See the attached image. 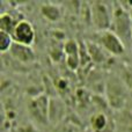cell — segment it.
Here are the masks:
<instances>
[{
    "label": "cell",
    "instance_id": "1",
    "mask_svg": "<svg viewBox=\"0 0 132 132\" xmlns=\"http://www.w3.org/2000/svg\"><path fill=\"white\" fill-rule=\"evenodd\" d=\"M105 96L109 105L115 110H121L126 103V85L121 78L112 75L105 82Z\"/></svg>",
    "mask_w": 132,
    "mask_h": 132
},
{
    "label": "cell",
    "instance_id": "2",
    "mask_svg": "<svg viewBox=\"0 0 132 132\" xmlns=\"http://www.w3.org/2000/svg\"><path fill=\"white\" fill-rule=\"evenodd\" d=\"M112 9V31L124 42V39H131L132 35V20L129 12L122 6L121 2L114 4ZM110 28V29H111Z\"/></svg>",
    "mask_w": 132,
    "mask_h": 132
},
{
    "label": "cell",
    "instance_id": "3",
    "mask_svg": "<svg viewBox=\"0 0 132 132\" xmlns=\"http://www.w3.org/2000/svg\"><path fill=\"white\" fill-rule=\"evenodd\" d=\"M95 43H97L105 52L112 56H121L125 51L124 42L112 30L97 31Z\"/></svg>",
    "mask_w": 132,
    "mask_h": 132
},
{
    "label": "cell",
    "instance_id": "4",
    "mask_svg": "<svg viewBox=\"0 0 132 132\" xmlns=\"http://www.w3.org/2000/svg\"><path fill=\"white\" fill-rule=\"evenodd\" d=\"M92 24L97 29V31L110 30L112 22V11L110 12L109 7L104 2H92Z\"/></svg>",
    "mask_w": 132,
    "mask_h": 132
},
{
    "label": "cell",
    "instance_id": "5",
    "mask_svg": "<svg viewBox=\"0 0 132 132\" xmlns=\"http://www.w3.org/2000/svg\"><path fill=\"white\" fill-rule=\"evenodd\" d=\"M49 105L50 100L45 95H36L31 97L28 104V110L31 117L41 124H46L49 122Z\"/></svg>",
    "mask_w": 132,
    "mask_h": 132
},
{
    "label": "cell",
    "instance_id": "6",
    "mask_svg": "<svg viewBox=\"0 0 132 132\" xmlns=\"http://www.w3.org/2000/svg\"><path fill=\"white\" fill-rule=\"evenodd\" d=\"M14 42L22 45L31 46L32 43L35 42L36 32L32 27V24L27 20H20L12 34Z\"/></svg>",
    "mask_w": 132,
    "mask_h": 132
},
{
    "label": "cell",
    "instance_id": "7",
    "mask_svg": "<svg viewBox=\"0 0 132 132\" xmlns=\"http://www.w3.org/2000/svg\"><path fill=\"white\" fill-rule=\"evenodd\" d=\"M63 52L65 56L66 65L70 70L77 71L81 66L80 58V44L74 39H67L64 43Z\"/></svg>",
    "mask_w": 132,
    "mask_h": 132
},
{
    "label": "cell",
    "instance_id": "8",
    "mask_svg": "<svg viewBox=\"0 0 132 132\" xmlns=\"http://www.w3.org/2000/svg\"><path fill=\"white\" fill-rule=\"evenodd\" d=\"M12 57L16 60V62L21 63L23 65H30L34 64L36 62V53H35L34 49L31 46L28 45H22V44H19L14 42L13 46L9 50Z\"/></svg>",
    "mask_w": 132,
    "mask_h": 132
},
{
    "label": "cell",
    "instance_id": "9",
    "mask_svg": "<svg viewBox=\"0 0 132 132\" xmlns=\"http://www.w3.org/2000/svg\"><path fill=\"white\" fill-rule=\"evenodd\" d=\"M90 125L94 132H114L109 118L103 112H96L92 116Z\"/></svg>",
    "mask_w": 132,
    "mask_h": 132
},
{
    "label": "cell",
    "instance_id": "10",
    "mask_svg": "<svg viewBox=\"0 0 132 132\" xmlns=\"http://www.w3.org/2000/svg\"><path fill=\"white\" fill-rule=\"evenodd\" d=\"M41 14L50 22H58L63 16V12L58 5L52 2H45L41 6Z\"/></svg>",
    "mask_w": 132,
    "mask_h": 132
},
{
    "label": "cell",
    "instance_id": "11",
    "mask_svg": "<svg viewBox=\"0 0 132 132\" xmlns=\"http://www.w3.org/2000/svg\"><path fill=\"white\" fill-rule=\"evenodd\" d=\"M85 43H86L89 57L93 63L101 64V63H104L107 60V53L97 43H95V42H85Z\"/></svg>",
    "mask_w": 132,
    "mask_h": 132
},
{
    "label": "cell",
    "instance_id": "12",
    "mask_svg": "<svg viewBox=\"0 0 132 132\" xmlns=\"http://www.w3.org/2000/svg\"><path fill=\"white\" fill-rule=\"evenodd\" d=\"M18 22L19 21H16L14 16L11 15L9 13H1V15H0V31L12 35Z\"/></svg>",
    "mask_w": 132,
    "mask_h": 132
},
{
    "label": "cell",
    "instance_id": "13",
    "mask_svg": "<svg viewBox=\"0 0 132 132\" xmlns=\"http://www.w3.org/2000/svg\"><path fill=\"white\" fill-rule=\"evenodd\" d=\"M14 44V39L12 35L7 34V32L0 31V51L1 53H6L7 51L11 50V48Z\"/></svg>",
    "mask_w": 132,
    "mask_h": 132
},
{
    "label": "cell",
    "instance_id": "14",
    "mask_svg": "<svg viewBox=\"0 0 132 132\" xmlns=\"http://www.w3.org/2000/svg\"><path fill=\"white\" fill-rule=\"evenodd\" d=\"M20 132H36V130L31 125H24L20 129Z\"/></svg>",
    "mask_w": 132,
    "mask_h": 132
},
{
    "label": "cell",
    "instance_id": "15",
    "mask_svg": "<svg viewBox=\"0 0 132 132\" xmlns=\"http://www.w3.org/2000/svg\"><path fill=\"white\" fill-rule=\"evenodd\" d=\"M129 5H130V7L128 8V12H129V15H130V18L132 20V2H129Z\"/></svg>",
    "mask_w": 132,
    "mask_h": 132
},
{
    "label": "cell",
    "instance_id": "16",
    "mask_svg": "<svg viewBox=\"0 0 132 132\" xmlns=\"http://www.w3.org/2000/svg\"><path fill=\"white\" fill-rule=\"evenodd\" d=\"M131 39H132V35H131Z\"/></svg>",
    "mask_w": 132,
    "mask_h": 132
}]
</instances>
